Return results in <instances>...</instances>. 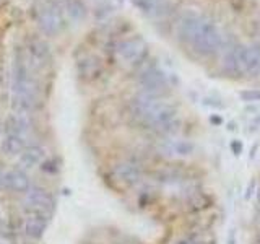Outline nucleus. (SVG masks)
Instances as JSON below:
<instances>
[{
    "label": "nucleus",
    "mask_w": 260,
    "mask_h": 244,
    "mask_svg": "<svg viewBox=\"0 0 260 244\" xmlns=\"http://www.w3.org/2000/svg\"><path fill=\"white\" fill-rule=\"evenodd\" d=\"M47 225H49L47 214L36 210H28V214L23 218V233L29 239H39L43 238L44 231L47 230Z\"/></svg>",
    "instance_id": "11"
},
{
    "label": "nucleus",
    "mask_w": 260,
    "mask_h": 244,
    "mask_svg": "<svg viewBox=\"0 0 260 244\" xmlns=\"http://www.w3.org/2000/svg\"><path fill=\"white\" fill-rule=\"evenodd\" d=\"M28 54L32 69H43L51 60V49H49L47 43L39 38L31 39L28 43Z\"/></svg>",
    "instance_id": "14"
},
{
    "label": "nucleus",
    "mask_w": 260,
    "mask_h": 244,
    "mask_svg": "<svg viewBox=\"0 0 260 244\" xmlns=\"http://www.w3.org/2000/svg\"><path fill=\"white\" fill-rule=\"evenodd\" d=\"M177 35L202 57L215 55L223 46V38L213 20L205 15L187 13L179 21Z\"/></svg>",
    "instance_id": "2"
},
{
    "label": "nucleus",
    "mask_w": 260,
    "mask_h": 244,
    "mask_svg": "<svg viewBox=\"0 0 260 244\" xmlns=\"http://www.w3.org/2000/svg\"><path fill=\"white\" fill-rule=\"evenodd\" d=\"M41 103L39 83L32 75V67L21 49L16 51L12 72V109L18 114L32 116Z\"/></svg>",
    "instance_id": "3"
},
{
    "label": "nucleus",
    "mask_w": 260,
    "mask_h": 244,
    "mask_svg": "<svg viewBox=\"0 0 260 244\" xmlns=\"http://www.w3.org/2000/svg\"><path fill=\"white\" fill-rule=\"evenodd\" d=\"M65 8H67V13L70 15L72 20L75 21H83L86 18V7L85 4L81 2V0H67V5H65Z\"/></svg>",
    "instance_id": "20"
},
{
    "label": "nucleus",
    "mask_w": 260,
    "mask_h": 244,
    "mask_svg": "<svg viewBox=\"0 0 260 244\" xmlns=\"http://www.w3.org/2000/svg\"><path fill=\"white\" fill-rule=\"evenodd\" d=\"M242 47L239 44H233L226 47L223 54V70L230 77H242L244 75V65H242Z\"/></svg>",
    "instance_id": "12"
},
{
    "label": "nucleus",
    "mask_w": 260,
    "mask_h": 244,
    "mask_svg": "<svg viewBox=\"0 0 260 244\" xmlns=\"http://www.w3.org/2000/svg\"><path fill=\"white\" fill-rule=\"evenodd\" d=\"M128 111L138 126L153 130L162 137L174 135L179 127L177 109L162 100V96H154L145 92L137 93L130 100Z\"/></svg>",
    "instance_id": "1"
},
{
    "label": "nucleus",
    "mask_w": 260,
    "mask_h": 244,
    "mask_svg": "<svg viewBox=\"0 0 260 244\" xmlns=\"http://www.w3.org/2000/svg\"><path fill=\"white\" fill-rule=\"evenodd\" d=\"M112 174L120 184L137 186L143 177V169L138 163L130 161V160H124V161H119L117 165L112 168Z\"/></svg>",
    "instance_id": "10"
},
{
    "label": "nucleus",
    "mask_w": 260,
    "mask_h": 244,
    "mask_svg": "<svg viewBox=\"0 0 260 244\" xmlns=\"http://www.w3.org/2000/svg\"><path fill=\"white\" fill-rule=\"evenodd\" d=\"M31 181L26 171H23L20 168L7 171L4 174V189L12 191L16 194H26L31 189Z\"/></svg>",
    "instance_id": "13"
},
{
    "label": "nucleus",
    "mask_w": 260,
    "mask_h": 244,
    "mask_svg": "<svg viewBox=\"0 0 260 244\" xmlns=\"http://www.w3.org/2000/svg\"><path fill=\"white\" fill-rule=\"evenodd\" d=\"M43 158H44V148L41 145H36V143H29L26 148L18 155L20 166L26 168V169L38 166L39 163L43 161Z\"/></svg>",
    "instance_id": "17"
},
{
    "label": "nucleus",
    "mask_w": 260,
    "mask_h": 244,
    "mask_svg": "<svg viewBox=\"0 0 260 244\" xmlns=\"http://www.w3.org/2000/svg\"><path fill=\"white\" fill-rule=\"evenodd\" d=\"M244 75L257 78L260 75V43H254L242 47Z\"/></svg>",
    "instance_id": "15"
},
{
    "label": "nucleus",
    "mask_w": 260,
    "mask_h": 244,
    "mask_svg": "<svg viewBox=\"0 0 260 244\" xmlns=\"http://www.w3.org/2000/svg\"><path fill=\"white\" fill-rule=\"evenodd\" d=\"M174 244H202V241L199 238H195V236H184V238L177 239Z\"/></svg>",
    "instance_id": "22"
},
{
    "label": "nucleus",
    "mask_w": 260,
    "mask_h": 244,
    "mask_svg": "<svg viewBox=\"0 0 260 244\" xmlns=\"http://www.w3.org/2000/svg\"><path fill=\"white\" fill-rule=\"evenodd\" d=\"M241 98L244 101H260V92H242Z\"/></svg>",
    "instance_id": "21"
},
{
    "label": "nucleus",
    "mask_w": 260,
    "mask_h": 244,
    "mask_svg": "<svg viewBox=\"0 0 260 244\" xmlns=\"http://www.w3.org/2000/svg\"><path fill=\"white\" fill-rule=\"evenodd\" d=\"M32 129H35V120H32V116L12 112L5 122V132L4 134H12V135H16V137H20V138H23V140L28 142L32 135Z\"/></svg>",
    "instance_id": "9"
},
{
    "label": "nucleus",
    "mask_w": 260,
    "mask_h": 244,
    "mask_svg": "<svg viewBox=\"0 0 260 244\" xmlns=\"http://www.w3.org/2000/svg\"><path fill=\"white\" fill-rule=\"evenodd\" d=\"M29 143L23 138L12 135V134H4V140H2V150L5 151V155H20L24 148H26Z\"/></svg>",
    "instance_id": "18"
},
{
    "label": "nucleus",
    "mask_w": 260,
    "mask_h": 244,
    "mask_svg": "<svg viewBox=\"0 0 260 244\" xmlns=\"http://www.w3.org/2000/svg\"><path fill=\"white\" fill-rule=\"evenodd\" d=\"M138 10H142L145 15L148 16H156L165 12L168 5L166 0H132Z\"/></svg>",
    "instance_id": "19"
},
{
    "label": "nucleus",
    "mask_w": 260,
    "mask_h": 244,
    "mask_svg": "<svg viewBox=\"0 0 260 244\" xmlns=\"http://www.w3.org/2000/svg\"><path fill=\"white\" fill-rule=\"evenodd\" d=\"M138 85L142 88L140 92L154 96H165L166 93H169V80L165 75V72L158 67L145 69L138 77Z\"/></svg>",
    "instance_id": "6"
},
{
    "label": "nucleus",
    "mask_w": 260,
    "mask_h": 244,
    "mask_svg": "<svg viewBox=\"0 0 260 244\" xmlns=\"http://www.w3.org/2000/svg\"><path fill=\"white\" fill-rule=\"evenodd\" d=\"M24 195V207L28 210H36V211H43V214H47L54 208V197L52 194L49 192L44 187H38L32 186L31 189L23 194Z\"/></svg>",
    "instance_id": "8"
},
{
    "label": "nucleus",
    "mask_w": 260,
    "mask_h": 244,
    "mask_svg": "<svg viewBox=\"0 0 260 244\" xmlns=\"http://www.w3.org/2000/svg\"><path fill=\"white\" fill-rule=\"evenodd\" d=\"M156 150L161 157L168 160H184L189 158L195 151L193 142L187 140V138H179L176 135L162 137L156 143Z\"/></svg>",
    "instance_id": "5"
},
{
    "label": "nucleus",
    "mask_w": 260,
    "mask_h": 244,
    "mask_svg": "<svg viewBox=\"0 0 260 244\" xmlns=\"http://www.w3.org/2000/svg\"><path fill=\"white\" fill-rule=\"evenodd\" d=\"M146 52H148V49H146V44L142 38H128V39L120 41L116 46L117 57L130 65L140 62L146 55Z\"/></svg>",
    "instance_id": "7"
},
{
    "label": "nucleus",
    "mask_w": 260,
    "mask_h": 244,
    "mask_svg": "<svg viewBox=\"0 0 260 244\" xmlns=\"http://www.w3.org/2000/svg\"><path fill=\"white\" fill-rule=\"evenodd\" d=\"M77 70H78V75L81 80L93 81L101 75L103 64L96 55H86L77 64Z\"/></svg>",
    "instance_id": "16"
},
{
    "label": "nucleus",
    "mask_w": 260,
    "mask_h": 244,
    "mask_svg": "<svg viewBox=\"0 0 260 244\" xmlns=\"http://www.w3.org/2000/svg\"><path fill=\"white\" fill-rule=\"evenodd\" d=\"M32 15L46 36H57L63 29V10L57 0H36Z\"/></svg>",
    "instance_id": "4"
}]
</instances>
